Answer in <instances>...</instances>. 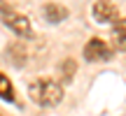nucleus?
<instances>
[{"instance_id":"nucleus-1","label":"nucleus","mask_w":126,"mask_h":116,"mask_svg":"<svg viewBox=\"0 0 126 116\" xmlns=\"http://www.w3.org/2000/svg\"><path fill=\"white\" fill-rule=\"evenodd\" d=\"M28 95L40 107H56L63 100V86L54 79H35L28 84Z\"/></svg>"},{"instance_id":"nucleus-2","label":"nucleus","mask_w":126,"mask_h":116,"mask_svg":"<svg viewBox=\"0 0 126 116\" xmlns=\"http://www.w3.org/2000/svg\"><path fill=\"white\" fill-rule=\"evenodd\" d=\"M91 14H94L96 23H110V26H114L117 21H122L119 19V9L112 0H96L94 7H91Z\"/></svg>"},{"instance_id":"nucleus-3","label":"nucleus","mask_w":126,"mask_h":116,"mask_svg":"<svg viewBox=\"0 0 126 116\" xmlns=\"http://www.w3.org/2000/svg\"><path fill=\"white\" fill-rule=\"evenodd\" d=\"M84 58L89 63H103V60H110L112 58V46L108 44V42H103L100 37H94V40H89L84 44Z\"/></svg>"},{"instance_id":"nucleus-4","label":"nucleus","mask_w":126,"mask_h":116,"mask_svg":"<svg viewBox=\"0 0 126 116\" xmlns=\"http://www.w3.org/2000/svg\"><path fill=\"white\" fill-rule=\"evenodd\" d=\"M5 26L9 28L12 33H16L19 37H33V26L23 14H16V12H5Z\"/></svg>"},{"instance_id":"nucleus-5","label":"nucleus","mask_w":126,"mask_h":116,"mask_svg":"<svg viewBox=\"0 0 126 116\" xmlns=\"http://www.w3.org/2000/svg\"><path fill=\"white\" fill-rule=\"evenodd\" d=\"M42 16H45L47 23H61V21L68 19V9L61 2H47L42 7Z\"/></svg>"},{"instance_id":"nucleus-6","label":"nucleus","mask_w":126,"mask_h":116,"mask_svg":"<svg viewBox=\"0 0 126 116\" xmlns=\"http://www.w3.org/2000/svg\"><path fill=\"white\" fill-rule=\"evenodd\" d=\"M110 44L117 51H126V19L117 21L110 30Z\"/></svg>"},{"instance_id":"nucleus-7","label":"nucleus","mask_w":126,"mask_h":116,"mask_svg":"<svg viewBox=\"0 0 126 116\" xmlns=\"http://www.w3.org/2000/svg\"><path fill=\"white\" fill-rule=\"evenodd\" d=\"M0 98L5 102H14V86L9 81V77H5L2 72H0Z\"/></svg>"},{"instance_id":"nucleus-8","label":"nucleus","mask_w":126,"mask_h":116,"mask_svg":"<svg viewBox=\"0 0 126 116\" xmlns=\"http://www.w3.org/2000/svg\"><path fill=\"white\" fill-rule=\"evenodd\" d=\"M75 72H77V63L72 60V58H65V60L61 63V67H59V74H61L63 81H70L72 77H75Z\"/></svg>"}]
</instances>
